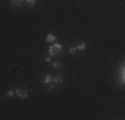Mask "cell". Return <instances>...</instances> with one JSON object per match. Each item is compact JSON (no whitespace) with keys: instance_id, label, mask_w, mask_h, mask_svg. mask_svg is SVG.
Masks as SVG:
<instances>
[{"instance_id":"cell-10","label":"cell","mask_w":125,"mask_h":120,"mask_svg":"<svg viewBox=\"0 0 125 120\" xmlns=\"http://www.w3.org/2000/svg\"><path fill=\"white\" fill-rule=\"evenodd\" d=\"M7 96H8V97H13V96H15V91H13V89H10V91L7 92Z\"/></svg>"},{"instance_id":"cell-9","label":"cell","mask_w":125,"mask_h":120,"mask_svg":"<svg viewBox=\"0 0 125 120\" xmlns=\"http://www.w3.org/2000/svg\"><path fill=\"white\" fill-rule=\"evenodd\" d=\"M24 1L27 3V5H28V7H33V5L36 4V0H24Z\"/></svg>"},{"instance_id":"cell-7","label":"cell","mask_w":125,"mask_h":120,"mask_svg":"<svg viewBox=\"0 0 125 120\" xmlns=\"http://www.w3.org/2000/svg\"><path fill=\"white\" fill-rule=\"evenodd\" d=\"M47 41H48V43H55V41H56V36L53 34L47 35Z\"/></svg>"},{"instance_id":"cell-5","label":"cell","mask_w":125,"mask_h":120,"mask_svg":"<svg viewBox=\"0 0 125 120\" xmlns=\"http://www.w3.org/2000/svg\"><path fill=\"white\" fill-rule=\"evenodd\" d=\"M87 47H88V44L85 43V41H83L81 44H79V46L76 47V49L77 51H85V49H87Z\"/></svg>"},{"instance_id":"cell-4","label":"cell","mask_w":125,"mask_h":120,"mask_svg":"<svg viewBox=\"0 0 125 120\" xmlns=\"http://www.w3.org/2000/svg\"><path fill=\"white\" fill-rule=\"evenodd\" d=\"M52 67H53V70H60V68H62V63L59 61V60H55L52 63Z\"/></svg>"},{"instance_id":"cell-8","label":"cell","mask_w":125,"mask_h":120,"mask_svg":"<svg viewBox=\"0 0 125 120\" xmlns=\"http://www.w3.org/2000/svg\"><path fill=\"white\" fill-rule=\"evenodd\" d=\"M51 82H52V75L47 73V75H45V77L43 79V83H44V84H49Z\"/></svg>"},{"instance_id":"cell-2","label":"cell","mask_w":125,"mask_h":120,"mask_svg":"<svg viewBox=\"0 0 125 120\" xmlns=\"http://www.w3.org/2000/svg\"><path fill=\"white\" fill-rule=\"evenodd\" d=\"M15 95H16L19 99L24 100V99H27V96H28V91H27L25 88H16L15 89Z\"/></svg>"},{"instance_id":"cell-1","label":"cell","mask_w":125,"mask_h":120,"mask_svg":"<svg viewBox=\"0 0 125 120\" xmlns=\"http://www.w3.org/2000/svg\"><path fill=\"white\" fill-rule=\"evenodd\" d=\"M61 49H62V46H61V44L53 43V46H51V48H49L48 53H49V56H57L59 53L61 52Z\"/></svg>"},{"instance_id":"cell-3","label":"cell","mask_w":125,"mask_h":120,"mask_svg":"<svg viewBox=\"0 0 125 120\" xmlns=\"http://www.w3.org/2000/svg\"><path fill=\"white\" fill-rule=\"evenodd\" d=\"M64 80H65V76L62 73H57V75H55V76L52 77V83L53 84H61Z\"/></svg>"},{"instance_id":"cell-6","label":"cell","mask_w":125,"mask_h":120,"mask_svg":"<svg viewBox=\"0 0 125 120\" xmlns=\"http://www.w3.org/2000/svg\"><path fill=\"white\" fill-rule=\"evenodd\" d=\"M23 1H24V0H10L11 5H13V7H19V5H21Z\"/></svg>"},{"instance_id":"cell-12","label":"cell","mask_w":125,"mask_h":120,"mask_svg":"<svg viewBox=\"0 0 125 120\" xmlns=\"http://www.w3.org/2000/svg\"><path fill=\"white\" fill-rule=\"evenodd\" d=\"M76 51H77V49H76V47H71L69 49H68V52H69V53H72V55H73V53H75Z\"/></svg>"},{"instance_id":"cell-11","label":"cell","mask_w":125,"mask_h":120,"mask_svg":"<svg viewBox=\"0 0 125 120\" xmlns=\"http://www.w3.org/2000/svg\"><path fill=\"white\" fill-rule=\"evenodd\" d=\"M53 89H55V85H53V83L51 82V83H49V85H48V91H49V92H52Z\"/></svg>"},{"instance_id":"cell-13","label":"cell","mask_w":125,"mask_h":120,"mask_svg":"<svg viewBox=\"0 0 125 120\" xmlns=\"http://www.w3.org/2000/svg\"><path fill=\"white\" fill-rule=\"evenodd\" d=\"M45 61H47V63L51 61V58H49V56H48V58H45Z\"/></svg>"}]
</instances>
